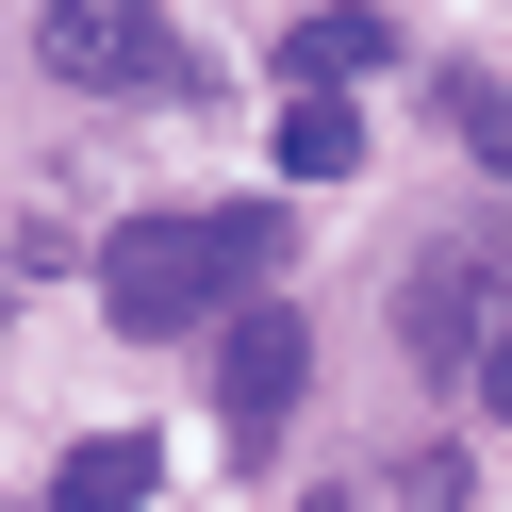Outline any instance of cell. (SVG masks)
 Segmentation results:
<instances>
[{
  "instance_id": "277c9868",
  "label": "cell",
  "mask_w": 512,
  "mask_h": 512,
  "mask_svg": "<svg viewBox=\"0 0 512 512\" xmlns=\"http://www.w3.org/2000/svg\"><path fill=\"white\" fill-rule=\"evenodd\" d=\"M496 298H512V232H446L430 265H413V298H397V331L430 347V364H463V347L496 331Z\"/></svg>"
},
{
  "instance_id": "5b68a950",
  "label": "cell",
  "mask_w": 512,
  "mask_h": 512,
  "mask_svg": "<svg viewBox=\"0 0 512 512\" xmlns=\"http://www.w3.org/2000/svg\"><path fill=\"white\" fill-rule=\"evenodd\" d=\"M281 67L298 83H364V67H397V17H380V0H331V17L281 34Z\"/></svg>"
},
{
  "instance_id": "8992f818",
  "label": "cell",
  "mask_w": 512,
  "mask_h": 512,
  "mask_svg": "<svg viewBox=\"0 0 512 512\" xmlns=\"http://www.w3.org/2000/svg\"><path fill=\"white\" fill-rule=\"evenodd\" d=\"M347 166H364V100H331V83L281 100V182H347Z\"/></svg>"
},
{
  "instance_id": "52a82bcc",
  "label": "cell",
  "mask_w": 512,
  "mask_h": 512,
  "mask_svg": "<svg viewBox=\"0 0 512 512\" xmlns=\"http://www.w3.org/2000/svg\"><path fill=\"white\" fill-rule=\"evenodd\" d=\"M149 479H166V446H149V430H100V446H67V479H50V496H67V512H133Z\"/></svg>"
},
{
  "instance_id": "6da1fadb",
  "label": "cell",
  "mask_w": 512,
  "mask_h": 512,
  "mask_svg": "<svg viewBox=\"0 0 512 512\" xmlns=\"http://www.w3.org/2000/svg\"><path fill=\"white\" fill-rule=\"evenodd\" d=\"M265 265H281V215L265 199H166V215H133V232H100V314L149 331V347H182V331H215Z\"/></svg>"
},
{
  "instance_id": "9c48e42d",
  "label": "cell",
  "mask_w": 512,
  "mask_h": 512,
  "mask_svg": "<svg viewBox=\"0 0 512 512\" xmlns=\"http://www.w3.org/2000/svg\"><path fill=\"white\" fill-rule=\"evenodd\" d=\"M463 380H479V397L512 413V331H479V347H463Z\"/></svg>"
},
{
  "instance_id": "ba28073f",
  "label": "cell",
  "mask_w": 512,
  "mask_h": 512,
  "mask_svg": "<svg viewBox=\"0 0 512 512\" xmlns=\"http://www.w3.org/2000/svg\"><path fill=\"white\" fill-rule=\"evenodd\" d=\"M446 133H463V149H479V166H496V182H512V83H446Z\"/></svg>"
},
{
  "instance_id": "3957f363",
  "label": "cell",
  "mask_w": 512,
  "mask_h": 512,
  "mask_svg": "<svg viewBox=\"0 0 512 512\" xmlns=\"http://www.w3.org/2000/svg\"><path fill=\"white\" fill-rule=\"evenodd\" d=\"M298 364H314V331L265 298V281H248V298L215 314V413H232V446H265L281 413H298Z\"/></svg>"
},
{
  "instance_id": "7a4b0ae2",
  "label": "cell",
  "mask_w": 512,
  "mask_h": 512,
  "mask_svg": "<svg viewBox=\"0 0 512 512\" xmlns=\"http://www.w3.org/2000/svg\"><path fill=\"white\" fill-rule=\"evenodd\" d=\"M50 83L67 100H199V50L149 0H50Z\"/></svg>"
}]
</instances>
